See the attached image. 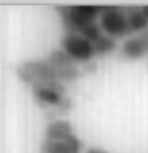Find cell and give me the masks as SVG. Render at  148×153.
<instances>
[{
  "label": "cell",
  "instance_id": "1",
  "mask_svg": "<svg viewBox=\"0 0 148 153\" xmlns=\"http://www.w3.org/2000/svg\"><path fill=\"white\" fill-rule=\"evenodd\" d=\"M61 16L64 24L69 31L78 33L86 25L95 22L103 12V7L99 5H73L61 7Z\"/></svg>",
  "mask_w": 148,
  "mask_h": 153
},
{
  "label": "cell",
  "instance_id": "2",
  "mask_svg": "<svg viewBox=\"0 0 148 153\" xmlns=\"http://www.w3.org/2000/svg\"><path fill=\"white\" fill-rule=\"evenodd\" d=\"M99 25L103 33L115 39L131 34L125 9L120 7H103V12L99 17Z\"/></svg>",
  "mask_w": 148,
  "mask_h": 153
},
{
  "label": "cell",
  "instance_id": "3",
  "mask_svg": "<svg viewBox=\"0 0 148 153\" xmlns=\"http://www.w3.org/2000/svg\"><path fill=\"white\" fill-rule=\"evenodd\" d=\"M62 51L75 61H89L96 55L94 43L78 33H66L61 40Z\"/></svg>",
  "mask_w": 148,
  "mask_h": 153
},
{
  "label": "cell",
  "instance_id": "4",
  "mask_svg": "<svg viewBox=\"0 0 148 153\" xmlns=\"http://www.w3.org/2000/svg\"><path fill=\"white\" fill-rule=\"evenodd\" d=\"M73 135L70 122L65 120H56L51 122L45 128V140L49 141H64Z\"/></svg>",
  "mask_w": 148,
  "mask_h": 153
},
{
  "label": "cell",
  "instance_id": "5",
  "mask_svg": "<svg viewBox=\"0 0 148 153\" xmlns=\"http://www.w3.org/2000/svg\"><path fill=\"white\" fill-rule=\"evenodd\" d=\"M148 52V39L144 38H130L122 45V53L125 57L138 60Z\"/></svg>",
  "mask_w": 148,
  "mask_h": 153
},
{
  "label": "cell",
  "instance_id": "6",
  "mask_svg": "<svg viewBox=\"0 0 148 153\" xmlns=\"http://www.w3.org/2000/svg\"><path fill=\"white\" fill-rule=\"evenodd\" d=\"M125 13H126V17H127V24H129L130 33H139L148 27V20L144 16L142 7L140 8L139 7L126 8Z\"/></svg>",
  "mask_w": 148,
  "mask_h": 153
},
{
  "label": "cell",
  "instance_id": "7",
  "mask_svg": "<svg viewBox=\"0 0 148 153\" xmlns=\"http://www.w3.org/2000/svg\"><path fill=\"white\" fill-rule=\"evenodd\" d=\"M34 95L39 101L47 105H61L62 102V94L48 86L35 85L34 86Z\"/></svg>",
  "mask_w": 148,
  "mask_h": 153
},
{
  "label": "cell",
  "instance_id": "8",
  "mask_svg": "<svg viewBox=\"0 0 148 153\" xmlns=\"http://www.w3.org/2000/svg\"><path fill=\"white\" fill-rule=\"evenodd\" d=\"M40 153H74L66 140L64 141H49L44 140L40 148Z\"/></svg>",
  "mask_w": 148,
  "mask_h": 153
},
{
  "label": "cell",
  "instance_id": "9",
  "mask_svg": "<svg viewBox=\"0 0 148 153\" xmlns=\"http://www.w3.org/2000/svg\"><path fill=\"white\" fill-rule=\"evenodd\" d=\"M94 47L96 55H108L116 48V39L107 35V34H103L94 43Z\"/></svg>",
  "mask_w": 148,
  "mask_h": 153
},
{
  "label": "cell",
  "instance_id": "10",
  "mask_svg": "<svg viewBox=\"0 0 148 153\" xmlns=\"http://www.w3.org/2000/svg\"><path fill=\"white\" fill-rule=\"evenodd\" d=\"M78 34H81L83 38H86V39L90 40L91 43H95L99 38L103 35V30H101L99 24H96V22H91V24L86 25L85 27H82L79 30Z\"/></svg>",
  "mask_w": 148,
  "mask_h": 153
},
{
  "label": "cell",
  "instance_id": "11",
  "mask_svg": "<svg viewBox=\"0 0 148 153\" xmlns=\"http://www.w3.org/2000/svg\"><path fill=\"white\" fill-rule=\"evenodd\" d=\"M86 153H108L105 149L103 148H99V147H91L86 151Z\"/></svg>",
  "mask_w": 148,
  "mask_h": 153
},
{
  "label": "cell",
  "instance_id": "12",
  "mask_svg": "<svg viewBox=\"0 0 148 153\" xmlns=\"http://www.w3.org/2000/svg\"><path fill=\"white\" fill-rule=\"evenodd\" d=\"M142 10H143V13H144V16H146V18L148 20V5H143L142 7Z\"/></svg>",
  "mask_w": 148,
  "mask_h": 153
}]
</instances>
